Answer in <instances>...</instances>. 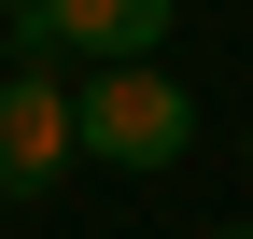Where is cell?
Instances as JSON below:
<instances>
[{
  "label": "cell",
  "instance_id": "cell-1",
  "mask_svg": "<svg viewBox=\"0 0 253 239\" xmlns=\"http://www.w3.org/2000/svg\"><path fill=\"white\" fill-rule=\"evenodd\" d=\"M71 141H84L99 169H141V183H155V169L197 155V99H183L155 56H126V71H84V84H71Z\"/></svg>",
  "mask_w": 253,
  "mask_h": 239
},
{
  "label": "cell",
  "instance_id": "cell-2",
  "mask_svg": "<svg viewBox=\"0 0 253 239\" xmlns=\"http://www.w3.org/2000/svg\"><path fill=\"white\" fill-rule=\"evenodd\" d=\"M71 155H84L71 141V71L56 56H14L0 71V197H42Z\"/></svg>",
  "mask_w": 253,
  "mask_h": 239
},
{
  "label": "cell",
  "instance_id": "cell-3",
  "mask_svg": "<svg viewBox=\"0 0 253 239\" xmlns=\"http://www.w3.org/2000/svg\"><path fill=\"white\" fill-rule=\"evenodd\" d=\"M183 0H42V14H14V56H84V71H126V56L169 42Z\"/></svg>",
  "mask_w": 253,
  "mask_h": 239
},
{
  "label": "cell",
  "instance_id": "cell-4",
  "mask_svg": "<svg viewBox=\"0 0 253 239\" xmlns=\"http://www.w3.org/2000/svg\"><path fill=\"white\" fill-rule=\"evenodd\" d=\"M14 14H42V0H0V28H14Z\"/></svg>",
  "mask_w": 253,
  "mask_h": 239
},
{
  "label": "cell",
  "instance_id": "cell-5",
  "mask_svg": "<svg viewBox=\"0 0 253 239\" xmlns=\"http://www.w3.org/2000/svg\"><path fill=\"white\" fill-rule=\"evenodd\" d=\"M0 71H14V28H0Z\"/></svg>",
  "mask_w": 253,
  "mask_h": 239
},
{
  "label": "cell",
  "instance_id": "cell-6",
  "mask_svg": "<svg viewBox=\"0 0 253 239\" xmlns=\"http://www.w3.org/2000/svg\"><path fill=\"white\" fill-rule=\"evenodd\" d=\"M211 239H253V225H211Z\"/></svg>",
  "mask_w": 253,
  "mask_h": 239
}]
</instances>
